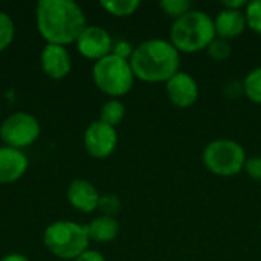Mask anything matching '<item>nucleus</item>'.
Here are the masks:
<instances>
[{
	"label": "nucleus",
	"mask_w": 261,
	"mask_h": 261,
	"mask_svg": "<svg viewBox=\"0 0 261 261\" xmlns=\"http://www.w3.org/2000/svg\"><path fill=\"white\" fill-rule=\"evenodd\" d=\"M35 18L38 32L46 43L60 46L75 43L87 26L84 11L72 0H40Z\"/></svg>",
	"instance_id": "f257e3e1"
},
{
	"label": "nucleus",
	"mask_w": 261,
	"mask_h": 261,
	"mask_svg": "<svg viewBox=\"0 0 261 261\" xmlns=\"http://www.w3.org/2000/svg\"><path fill=\"white\" fill-rule=\"evenodd\" d=\"M135 78L145 83H167L180 67V52L170 40L151 38L138 44L130 58Z\"/></svg>",
	"instance_id": "f03ea898"
},
{
	"label": "nucleus",
	"mask_w": 261,
	"mask_h": 261,
	"mask_svg": "<svg viewBox=\"0 0 261 261\" xmlns=\"http://www.w3.org/2000/svg\"><path fill=\"white\" fill-rule=\"evenodd\" d=\"M213 17L200 9H191L184 17L174 20L170 29V43L180 54H197L216 38Z\"/></svg>",
	"instance_id": "7ed1b4c3"
},
{
	"label": "nucleus",
	"mask_w": 261,
	"mask_h": 261,
	"mask_svg": "<svg viewBox=\"0 0 261 261\" xmlns=\"http://www.w3.org/2000/svg\"><path fill=\"white\" fill-rule=\"evenodd\" d=\"M46 249L61 260H75L89 249V232L86 225L70 220L50 223L43 234Z\"/></svg>",
	"instance_id": "20e7f679"
},
{
	"label": "nucleus",
	"mask_w": 261,
	"mask_h": 261,
	"mask_svg": "<svg viewBox=\"0 0 261 261\" xmlns=\"http://www.w3.org/2000/svg\"><path fill=\"white\" fill-rule=\"evenodd\" d=\"M92 76L95 86L113 99L127 95L136 80L130 61L113 54H109L107 57L95 61Z\"/></svg>",
	"instance_id": "39448f33"
},
{
	"label": "nucleus",
	"mask_w": 261,
	"mask_h": 261,
	"mask_svg": "<svg viewBox=\"0 0 261 261\" xmlns=\"http://www.w3.org/2000/svg\"><path fill=\"white\" fill-rule=\"evenodd\" d=\"M245 148L232 139H214L206 144L202 153L205 168L220 177H232L245 170Z\"/></svg>",
	"instance_id": "423d86ee"
},
{
	"label": "nucleus",
	"mask_w": 261,
	"mask_h": 261,
	"mask_svg": "<svg viewBox=\"0 0 261 261\" xmlns=\"http://www.w3.org/2000/svg\"><path fill=\"white\" fill-rule=\"evenodd\" d=\"M41 133L38 119L26 112L11 113L0 125V139L6 147L21 150L32 145Z\"/></svg>",
	"instance_id": "0eeeda50"
},
{
	"label": "nucleus",
	"mask_w": 261,
	"mask_h": 261,
	"mask_svg": "<svg viewBox=\"0 0 261 261\" xmlns=\"http://www.w3.org/2000/svg\"><path fill=\"white\" fill-rule=\"evenodd\" d=\"M84 148L95 159L109 158L118 145V132L115 127L102 122L93 121L84 132Z\"/></svg>",
	"instance_id": "6e6552de"
},
{
	"label": "nucleus",
	"mask_w": 261,
	"mask_h": 261,
	"mask_svg": "<svg viewBox=\"0 0 261 261\" xmlns=\"http://www.w3.org/2000/svg\"><path fill=\"white\" fill-rule=\"evenodd\" d=\"M75 43L83 57L95 61L107 57L113 49L112 35L101 26H86Z\"/></svg>",
	"instance_id": "1a4fd4ad"
},
{
	"label": "nucleus",
	"mask_w": 261,
	"mask_h": 261,
	"mask_svg": "<svg viewBox=\"0 0 261 261\" xmlns=\"http://www.w3.org/2000/svg\"><path fill=\"white\" fill-rule=\"evenodd\" d=\"M165 92L170 102L179 109H188L199 99V84L188 72H177L165 83Z\"/></svg>",
	"instance_id": "9d476101"
},
{
	"label": "nucleus",
	"mask_w": 261,
	"mask_h": 261,
	"mask_svg": "<svg viewBox=\"0 0 261 261\" xmlns=\"http://www.w3.org/2000/svg\"><path fill=\"white\" fill-rule=\"evenodd\" d=\"M40 64L43 72L52 80H61L67 76L72 70L70 54L66 46L60 44L46 43L40 55Z\"/></svg>",
	"instance_id": "9b49d317"
},
{
	"label": "nucleus",
	"mask_w": 261,
	"mask_h": 261,
	"mask_svg": "<svg viewBox=\"0 0 261 261\" xmlns=\"http://www.w3.org/2000/svg\"><path fill=\"white\" fill-rule=\"evenodd\" d=\"M99 199L96 187L87 179H73L67 187V200L80 213L89 214L98 210Z\"/></svg>",
	"instance_id": "f8f14e48"
},
{
	"label": "nucleus",
	"mask_w": 261,
	"mask_h": 261,
	"mask_svg": "<svg viewBox=\"0 0 261 261\" xmlns=\"http://www.w3.org/2000/svg\"><path fill=\"white\" fill-rule=\"evenodd\" d=\"M29 161L21 150L0 147V184L8 185L17 182L28 170Z\"/></svg>",
	"instance_id": "ddd939ff"
},
{
	"label": "nucleus",
	"mask_w": 261,
	"mask_h": 261,
	"mask_svg": "<svg viewBox=\"0 0 261 261\" xmlns=\"http://www.w3.org/2000/svg\"><path fill=\"white\" fill-rule=\"evenodd\" d=\"M214 28H216V35L219 38L228 41L239 38L248 28L245 11L222 9L214 18Z\"/></svg>",
	"instance_id": "4468645a"
},
{
	"label": "nucleus",
	"mask_w": 261,
	"mask_h": 261,
	"mask_svg": "<svg viewBox=\"0 0 261 261\" xmlns=\"http://www.w3.org/2000/svg\"><path fill=\"white\" fill-rule=\"evenodd\" d=\"M86 226H87L90 242H96V243L113 242L119 236V231H121V226L116 217H110V216H99Z\"/></svg>",
	"instance_id": "2eb2a0df"
},
{
	"label": "nucleus",
	"mask_w": 261,
	"mask_h": 261,
	"mask_svg": "<svg viewBox=\"0 0 261 261\" xmlns=\"http://www.w3.org/2000/svg\"><path fill=\"white\" fill-rule=\"evenodd\" d=\"M125 116V106L119 99H109L102 104L99 112V121L116 128Z\"/></svg>",
	"instance_id": "dca6fc26"
},
{
	"label": "nucleus",
	"mask_w": 261,
	"mask_h": 261,
	"mask_svg": "<svg viewBox=\"0 0 261 261\" xmlns=\"http://www.w3.org/2000/svg\"><path fill=\"white\" fill-rule=\"evenodd\" d=\"M99 5L113 17H130L133 15L139 6V0H101Z\"/></svg>",
	"instance_id": "f3484780"
},
{
	"label": "nucleus",
	"mask_w": 261,
	"mask_h": 261,
	"mask_svg": "<svg viewBox=\"0 0 261 261\" xmlns=\"http://www.w3.org/2000/svg\"><path fill=\"white\" fill-rule=\"evenodd\" d=\"M242 83L245 96L255 104H261V66L252 69Z\"/></svg>",
	"instance_id": "a211bd4d"
},
{
	"label": "nucleus",
	"mask_w": 261,
	"mask_h": 261,
	"mask_svg": "<svg viewBox=\"0 0 261 261\" xmlns=\"http://www.w3.org/2000/svg\"><path fill=\"white\" fill-rule=\"evenodd\" d=\"M159 8L164 11L165 15L177 20L193 9V3L190 0H162L159 3Z\"/></svg>",
	"instance_id": "6ab92c4d"
},
{
	"label": "nucleus",
	"mask_w": 261,
	"mask_h": 261,
	"mask_svg": "<svg viewBox=\"0 0 261 261\" xmlns=\"http://www.w3.org/2000/svg\"><path fill=\"white\" fill-rule=\"evenodd\" d=\"M231 44L228 40H223V38H219L216 37L214 41L206 47V54L210 58H213L214 61H226L229 57H231Z\"/></svg>",
	"instance_id": "aec40b11"
},
{
	"label": "nucleus",
	"mask_w": 261,
	"mask_h": 261,
	"mask_svg": "<svg viewBox=\"0 0 261 261\" xmlns=\"http://www.w3.org/2000/svg\"><path fill=\"white\" fill-rule=\"evenodd\" d=\"M14 35H15V26L12 18L6 12L0 11V50H5L12 43Z\"/></svg>",
	"instance_id": "412c9836"
},
{
	"label": "nucleus",
	"mask_w": 261,
	"mask_h": 261,
	"mask_svg": "<svg viewBox=\"0 0 261 261\" xmlns=\"http://www.w3.org/2000/svg\"><path fill=\"white\" fill-rule=\"evenodd\" d=\"M248 28L261 35V0H252L245 9Z\"/></svg>",
	"instance_id": "4be33fe9"
},
{
	"label": "nucleus",
	"mask_w": 261,
	"mask_h": 261,
	"mask_svg": "<svg viewBox=\"0 0 261 261\" xmlns=\"http://www.w3.org/2000/svg\"><path fill=\"white\" fill-rule=\"evenodd\" d=\"M98 210L102 213V216H110L115 217L119 211H121V200L118 199V196L115 194H106L101 196L99 199V205Z\"/></svg>",
	"instance_id": "5701e85b"
},
{
	"label": "nucleus",
	"mask_w": 261,
	"mask_h": 261,
	"mask_svg": "<svg viewBox=\"0 0 261 261\" xmlns=\"http://www.w3.org/2000/svg\"><path fill=\"white\" fill-rule=\"evenodd\" d=\"M252 180L261 182V156H252L246 159L243 170Z\"/></svg>",
	"instance_id": "b1692460"
},
{
	"label": "nucleus",
	"mask_w": 261,
	"mask_h": 261,
	"mask_svg": "<svg viewBox=\"0 0 261 261\" xmlns=\"http://www.w3.org/2000/svg\"><path fill=\"white\" fill-rule=\"evenodd\" d=\"M133 50H135V47H133L128 41L119 40V41L113 43L112 54L116 55V57H119V58H124V60L130 61V58H132V55H133Z\"/></svg>",
	"instance_id": "393cba45"
},
{
	"label": "nucleus",
	"mask_w": 261,
	"mask_h": 261,
	"mask_svg": "<svg viewBox=\"0 0 261 261\" xmlns=\"http://www.w3.org/2000/svg\"><path fill=\"white\" fill-rule=\"evenodd\" d=\"M223 92H225V95L228 98L236 99L237 96L245 95V92H243V83H240V81H231V83H228L225 86V90Z\"/></svg>",
	"instance_id": "a878e982"
},
{
	"label": "nucleus",
	"mask_w": 261,
	"mask_h": 261,
	"mask_svg": "<svg viewBox=\"0 0 261 261\" xmlns=\"http://www.w3.org/2000/svg\"><path fill=\"white\" fill-rule=\"evenodd\" d=\"M249 2L246 0H223L222 6L223 9H232V11H245Z\"/></svg>",
	"instance_id": "bb28decb"
},
{
	"label": "nucleus",
	"mask_w": 261,
	"mask_h": 261,
	"mask_svg": "<svg viewBox=\"0 0 261 261\" xmlns=\"http://www.w3.org/2000/svg\"><path fill=\"white\" fill-rule=\"evenodd\" d=\"M73 261H106V258H104V255L101 252L87 249L84 254H81L78 258H75Z\"/></svg>",
	"instance_id": "cd10ccee"
},
{
	"label": "nucleus",
	"mask_w": 261,
	"mask_h": 261,
	"mask_svg": "<svg viewBox=\"0 0 261 261\" xmlns=\"http://www.w3.org/2000/svg\"><path fill=\"white\" fill-rule=\"evenodd\" d=\"M0 261H29V260H28V257H26V255L14 252V254H8V255H5V257H3Z\"/></svg>",
	"instance_id": "c85d7f7f"
}]
</instances>
